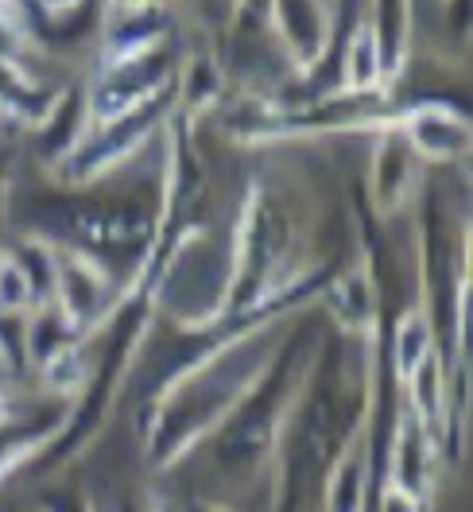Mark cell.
<instances>
[{"mask_svg":"<svg viewBox=\"0 0 473 512\" xmlns=\"http://www.w3.org/2000/svg\"><path fill=\"white\" fill-rule=\"evenodd\" d=\"M47 268L55 280V307L78 334L113 307V280L90 253L70 245H47Z\"/></svg>","mask_w":473,"mask_h":512,"instance_id":"obj_1","label":"cell"},{"mask_svg":"<svg viewBox=\"0 0 473 512\" xmlns=\"http://www.w3.org/2000/svg\"><path fill=\"white\" fill-rule=\"evenodd\" d=\"M272 28L284 55L299 74L315 70L330 47V4L326 0H272Z\"/></svg>","mask_w":473,"mask_h":512,"instance_id":"obj_2","label":"cell"},{"mask_svg":"<svg viewBox=\"0 0 473 512\" xmlns=\"http://www.w3.org/2000/svg\"><path fill=\"white\" fill-rule=\"evenodd\" d=\"M392 132L404 136L415 160L450 163L462 160L470 148V121L462 113H454L450 105H415L396 117Z\"/></svg>","mask_w":473,"mask_h":512,"instance_id":"obj_3","label":"cell"},{"mask_svg":"<svg viewBox=\"0 0 473 512\" xmlns=\"http://www.w3.org/2000/svg\"><path fill=\"white\" fill-rule=\"evenodd\" d=\"M435 435L415 419L411 408H400V423L392 435V454H388V478L384 485H396L411 493L419 505H431V489H435Z\"/></svg>","mask_w":473,"mask_h":512,"instance_id":"obj_4","label":"cell"},{"mask_svg":"<svg viewBox=\"0 0 473 512\" xmlns=\"http://www.w3.org/2000/svg\"><path fill=\"white\" fill-rule=\"evenodd\" d=\"M140 70L144 66H128V70L101 74V82H97L94 94H90V125H94V132L121 128L128 121H136L140 113H148V105L167 86V78L163 74H140Z\"/></svg>","mask_w":473,"mask_h":512,"instance_id":"obj_5","label":"cell"},{"mask_svg":"<svg viewBox=\"0 0 473 512\" xmlns=\"http://www.w3.org/2000/svg\"><path fill=\"white\" fill-rule=\"evenodd\" d=\"M411 187H415V152L404 144L400 132L384 128L373 148V163H369V191H373V206L380 214H396L408 202Z\"/></svg>","mask_w":473,"mask_h":512,"instance_id":"obj_6","label":"cell"},{"mask_svg":"<svg viewBox=\"0 0 473 512\" xmlns=\"http://www.w3.org/2000/svg\"><path fill=\"white\" fill-rule=\"evenodd\" d=\"M369 412L361 416V427L349 435L342 447L330 481H326V512H365L369 497Z\"/></svg>","mask_w":473,"mask_h":512,"instance_id":"obj_7","label":"cell"},{"mask_svg":"<svg viewBox=\"0 0 473 512\" xmlns=\"http://www.w3.org/2000/svg\"><path fill=\"white\" fill-rule=\"evenodd\" d=\"M388 86V59H384V43H380L377 24L369 16H361L353 24L346 39V59H342V94L361 97L377 94Z\"/></svg>","mask_w":473,"mask_h":512,"instance_id":"obj_8","label":"cell"},{"mask_svg":"<svg viewBox=\"0 0 473 512\" xmlns=\"http://www.w3.org/2000/svg\"><path fill=\"white\" fill-rule=\"evenodd\" d=\"M326 307L334 322L349 334H377V288H373V272L365 260H357L334 280Z\"/></svg>","mask_w":473,"mask_h":512,"instance_id":"obj_9","label":"cell"},{"mask_svg":"<svg viewBox=\"0 0 473 512\" xmlns=\"http://www.w3.org/2000/svg\"><path fill=\"white\" fill-rule=\"evenodd\" d=\"M435 353H439V346H435V326L427 319V311L423 307L404 311L396 322V334H392V365H396L400 384H408Z\"/></svg>","mask_w":473,"mask_h":512,"instance_id":"obj_10","label":"cell"},{"mask_svg":"<svg viewBox=\"0 0 473 512\" xmlns=\"http://www.w3.org/2000/svg\"><path fill=\"white\" fill-rule=\"evenodd\" d=\"M39 377L55 392H78L86 384V377H90V365H86V353L78 346V338L59 346L51 357H43L39 361Z\"/></svg>","mask_w":473,"mask_h":512,"instance_id":"obj_11","label":"cell"},{"mask_svg":"<svg viewBox=\"0 0 473 512\" xmlns=\"http://www.w3.org/2000/svg\"><path fill=\"white\" fill-rule=\"evenodd\" d=\"M35 311V288L32 272L24 260L0 249V315H32Z\"/></svg>","mask_w":473,"mask_h":512,"instance_id":"obj_12","label":"cell"},{"mask_svg":"<svg viewBox=\"0 0 473 512\" xmlns=\"http://www.w3.org/2000/svg\"><path fill=\"white\" fill-rule=\"evenodd\" d=\"M380 512H427V505H419L411 493L396 485H380Z\"/></svg>","mask_w":473,"mask_h":512,"instance_id":"obj_13","label":"cell"},{"mask_svg":"<svg viewBox=\"0 0 473 512\" xmlns=\"http://www.w3.org/2000/svg\"><path fill=\"white\" fill-rule=\"evenodd\" d=\"M167 0H109V16H132V12H163Z\"/></svg>","mask_w":473,"mask_h":512,"instance_id":"obj_14","label":"cell"},{"mask_svg":"<svg viewBox=\"0 0 473 512\" xmlns=\"http://www.w3.org/2000/svg\"><path fill=\"white\" fill-rule=\"evenodd\" d=\"M35 4H39L43 16H70V12H78L86 0H35Z\"/></svg>","mask_w":473,"mask_h":512,"instance_id":"obj_15","label":"cell"},{"mask_svg":"<svg viewBox=\"0 0 473 512\" xmlns=\"http://www.w3.org/2000/svg\"><path fill=\"white\" fill-rule=\"evenodd\" d=\"M8 16H20V0H0V20Z\"/></svg>","mask_w":473,"mask_h":512,"instance_id":"obj_16","label":"cell"},{"mask_svg":"<svg viewBox=\"0 0 473 512\" xmlns=\"http://www.w3.org/2000/svg\"><path fill=\"white\" fill-rule=\"evenodd\" d=\"M198 512H221V509H198Z\"/></svg>","mask_w":473,"mask_h":512,"instance_id":"obj_17","label":"cell"},{"mask_svg":"<svg viewBox=\"0 0 473 512\" xmlns=\"http://www.w3.org/2000/svg\"><path fill=\"white\" fill-rule=\"evenodd\" d=\"M0 357H4V342H0Z\"/></svg>","mask_w":473,"mask_h":512,"instance_id":"obj_18","label":"cell"}]
</instances>
